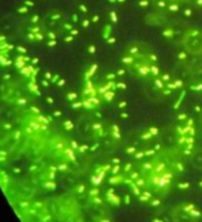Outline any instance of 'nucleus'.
Wrapping results in <instances>:
<instances>
[{
  "label": "nucleus",
  "mask_w": 202,
  "mask_h": 222,
  "mask_svg": "<svg viewBox=\"0 0 202 222\" xmlns=\"http://www.w3.org/2000/svg\"><path fill=\"white\" fill-rule=\"evenodd\" d=\"M25 4L26 5H32V3H30V2H25Z\"/></svg>",
  "instance_id": "obj_17"
},
{
  "label": "nucleus",
  "mask_w": 202,
  "mask_h": 222,
  "mask_svg": "<svg viewBox=\"0 0 202 222\" xmlns=\"http://www.w3.org/2000/svg\"><path fill=\"white\" fill-rule=\"evenodd\" d=\"M48 103H49V104H52V103H53V100H52L51 98H48Z\"/></svg>",
  "instance_id": "obj_18"
},
{
  "label": "nucleus",
  "mask_w": 202,
  "mask_h": 222,
  "mask_svg": "<svg viewBox=\"0 0 202 222\" xmlns=\"http://www.w3.org/2000/svg\"><path fill=\"white\" fill-rule=\"evenodd\" d=\"M17 51H19L20 53H26V49L24 47H17Z\"/></svg>",
  "instance_id": "obj_5"
},
{
  "label": "nucleus",
  "mask_w": 202,
  "mask_h": 222,
  "mask_svg": "<svg viewBox=\"0 0 202 222\" xmlns=\"http://www.w3.org/2000/svg\"><path fill=\"white\" fill-rule=\"evenodd\" d=\"M45 77H46L47 79H49V78H51V74H49V73H46V74H45Z\"/></svg>",
  "instance_id": "obj_14"
},
{
  "label": "nucleus",
  "mask_w": 202,
  "mask_h": 222,
  "mask_svg": "<svg viewBox=\"0 0 202 222\" xmlns=\"http://www.w3.org/2000/svg\"><path fill=\"white\" fill-rule=\"evenodd\" d=\"M8 160V158L5 156H0V163H5Z\"/></svg>",
  "instance_id": "obj_4"
},
{
  "label": "nucleus",
  "mask_w": 202,
  "mask_h": 222,
  "mask_svg": "<svg viewBox=\"0 0 202 222\" xmlns=\"http://www.w3.org/2000/svg\"><path fill=\"white\" fill-rule=\"evenodd\" d=\"M20 136H21L20 131H17V132H15V138H16V140H19V138H20Z\"/></svg>",
  "instance_id": "obj_6"
},
{
  "label": "nucleus",
  "mask_w": 202,
  "mask_h": 222,
  "mask_svg": "<svg viewBox=\"0 0 202 222\" xmlns=\"http://www.w3.org/2000/svg\"><path fill=\"white\" fill-rule=\"evenodd\" d=\"M0 156H5V157H8V153H6L5 151H0Z\"/></svg>",
  "instance_id": "obj_10"
},
{
  "label": "nucleus",
  "mask_w": 202,
  "mask_h": 222,
  "mask_svg": "<svg viewBox=\"0 0 202 222\" xmlns=\"http://www.w3.org/2000/svg\"><path fill=\"white\" fill-rule=\"evenodd\" d=\"M57 80H58V76H56V77H53V79H52V82H53V83H56Z\"/></svg>",
  "instance_id": "obj_12"
},
{
  "label": "nucleus",
  "mask_w": 202,
  "mask_h": 222,
  "mask_svg": "<svg viewBox=\"0 0 202 222\" xmlns=\"http://www.w3.org/2000/svg\"><path fill=\"white\" fill-rule=\"evenodd\" d=\"M173 2H176V3H185L187 0H173Z\"/></svg>",
  "instance_id": "obj_11"
},
{
  "label": "nucleus",
  "mask_w": 202,
  "mask_h": 222,
  "mask_svg": "<svg viewBox=\"0 0 202 222\" xmlns=\"http://www.w3.org/2000/svg\"><path fill=\"white\" fill-rule=\"evenodd\" d=\"M181 43L189 53L195 56L202 54V32L196 29L187 30L181 37Z\"/></svg>",
  "instance_id": "obj_1"
},
{
  "label": "nucleus",
  "mask_w": 202,
  "mask_h": 222,
  "mask_svg": "<svg viewBox=\"0 0 202 222\" xmlns=\"http://www.w3.org/2000/svg\"><path fill=\"white\" fill-rule=\"evenodd\" d=\"M42 85H43V86H47V85H48V82H46V80H42Z\"/></svg>",
  "instance_id": "obj_13"
},
{
  "label": "nucleus",
  "mask_w": 202,
  "mask_h": 222,
  "mask_svg": "<svg viewBox=\"0 0 202 222\" xmlns=\"http://www.w3.org/2000/svg\"><path fill=\"white\" fill-rule=\"evenodd\" d=\"M26 103H27L26 99H19V100H17V104H19V105H25Z\"/></svg>",
  "instance_id": "obj_3"
},
{
  "label": "nucleus",
  "mask_w": 202,
  "mask_h": 222,
  "mask_svg": "<svg viewBox=\"0 0 202 222\" xmlns=\"http://www.w3.org/2000/svg\"><path fill=\"white\" fill-rule=\"evenodd\" d=\"M31 111H32V113H37V114L40 113L38 109H36V107H31Z\"/></svg>",
  "instance_id": "obj_8"
},
{
  "label": "nucleus",
  "mask_w": 202,
  "mask_h": 222,
  "mask_svg": "<svg viewBox=\"0 0 202 222\" xmlns=\"http://www.w3.org/2000/svg\"><path fill=\"white\" fill-rule=\"evenodd\" d=\"M37 21H38V16H33V17H32V22H35V24H36Z\"/></svg>",
  "instance_id": "obj_7"
},
{
  "label": "nucleus",
  "mask_w": 202,
  "mask_h": 222,
  "mask_svg": "<svg viewBox=\"0 0 202 222\" xmlns=\"http://www.w3.org/2000/svg\"><path fill=\"white\" fill-rule=\"evenodd\" d=\"M54 115H56V116H59L61 113H59V111H54Z\"/></svg>",
  "instance_id": "obj_16"
},
{
  "label": "nucleus",
  "mask_w": 202,
  "mask_h": 222,
  "mask_svg": "<svg viewBox=\"0 0 202 222\" xmlns=\"http://www.w3.org/2000/svg\"><path fill=\"white\" fill-rule=\"evenodd\" d=\"M32 63H33V64H36V63H38V59H37V58H33Z\"/></svg>",
  "instance_id": "obj_15"
},
{
  "label": "nucleus",
  "mask_w": 202,
  "mask_h": 222,
  "mask_svg": "<svg viewBox=\"0 0 202 222\" xmlns=\"http://www.w3.org/2000/svg\"><path fill=\"white\" fill-rule=\"evenodd\" d=\"M201 121H202V115H201Z\"/></svg>",
  "instance_id": "obj_19"
},
{
  "label": "nucleus",
  "mask_w": 202,
  "mask_h": 222,
  "mask_svg": "<svg viewBox=\"0 0 202 222\" xmlns=\"http://www.w3.org/2000/svg\"><path fill=\"white\" fill-rule=\"evenodd\" d=\"M27 11H28L27 8H20V9H17V12H20V14H25V12H27Z\"/></svg>",
  "instance_id": "obj_2"
},
{
  "label": "nucleus",
  "mask_w": 202,
  "mask_h": 222,
  "mask_svg": "<svg viewBox=\"0 0 202 222\" xmlns=\"http://www.w3.org/2000/svg\"><path fill=\"white\" fill-rule=\"evenodd\" d=\"M4 127H5V130H10V128H11V125H9V123H5V125H4Z\"/></svg>",
  "instance_id": "obj_9"
}]
</instances>
